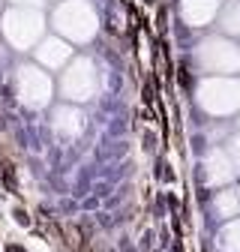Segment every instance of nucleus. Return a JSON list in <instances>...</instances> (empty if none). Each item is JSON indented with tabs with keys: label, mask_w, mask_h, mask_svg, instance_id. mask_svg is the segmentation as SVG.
I'll return each instance as SVG.
<instances>
[{
	"label": "nucleus",
	"mask_w": 240,
	"mask_h": 252,
	"mask_svg": "<svg viewBox=\"0 0 240 252\" xmlns=\"http://www.w3.org/2000/svg\"><path fill=\"white\" fill-rule=\"evenodd\" d=\"M0 180H3L6 192H18V177H15V165H12L9 159H3V162H0Z\"/></svg>",
	"instance_id": "obj_1"
},
{
	"label": "nucleus",
	"mask_w": 240,
	"mask_h": 252,
	"mask_svg": "<svg viewBox=\"0 0 240 252\" xmlns=\"http://www.w3.org/2000/svg\"><path fill=\"white\" fill-rule=\"evenodd\" d=\"M12 216H15V222H18V225L30 228V213H27L24 207H15V210H12Z\"/></svg>",
	"instance_id": "obj_2"
},
{
	"label": "nucleus",
	"mask_w": 240,
	"mask_h": 252,
	"mask_svg": "<svg viewBox=\"0 0 240 252\" xmlns=\"http://www.w3.org/2000/svg\"><path fill=\"white\" fill-rule=\"evenodd\" d=\"M177 78H180V84H183V87H189V84H192V78H189V69H186V66H180V69H177Z\"/></svg>",
	"instance_id": "obj_3"
},
{
	"label": "nucleus",
	"mask_w": 240,
	"mask_h": 252,
	"mask_svg": "<svg viewBox=\"0 0 240 252\" xmlns=\"http://www.w3.org/2000/svg\"><path fill=\"white\" fill-rule=\"evenodd\" d=\"M6 252H24V246H18V243H6Z\"/></svg>",
	"instance_id": "obj_4"
},
{
	"label": "nucleus",
	"mask_w": 240,
	"mask_h": 252,
	"mask_svg": "<svg viewBox=\"0 0 240 252\" xmlns=\"http://www.w3.org/2000/svg\"><path fill=\"white\" fill-rule=\"evenodd\" d=\"M177 252H183V249H180V246H177Z\"/></svg>",
	"instance_id": "obj_5"
}]
</instances>
